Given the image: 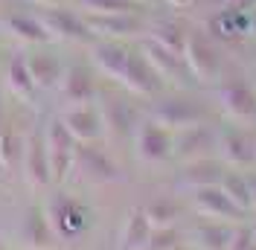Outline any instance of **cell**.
I'll return each instance as SVG.
<instances>
[{"mask_svg": "<svg viewBox=\"0 0 256 250\" xmlns=\"http://www.w3.org/2000/svg\"><path fill=\"white\" fill-rule=\"evenodd\" d=\"M44 212H47L56 238H79L90 227V212L79 201H73L70 195H64V192H56L50 198Z\"/></svg>", "mask_w": 256, "mask_h": 250, "instance_id": "6da1fadb", "label": "cell"}, {"mask_svg": "<svg viewBox=\"0 0 256 250\" xmlns=\"http://www.w3.org/2000/svg\"><path fill=\"white\" fill-rule=\"evenodd\" d=\"M152 120L160 122L163 128H192L207 120V108L195 99H184V96H163L152 105Z\"/></svg>", "mask_w": 256, "mask_h": 250, "instance_id": "7a4b0ae2", "label": "cell"}, {"mask_svg": "<svg viewBox=\"0 0 256 250\" xmlns=\"http://www.w3.org/2000/svg\"><path fill=\"white\" fill-rule=\"evenodd\" d=\"M41 24L47 26V32L52 38H62V41H73V44H94L96 35L90 32L84 15L73 12V9H64V6H44L41 12Z\"/></svg>", "mask_w": 256, "mask_h": 250, "instance_id": "3957f363", "label": "cell"}, {"mask_svg": "<svg viewBox=\"0 0 256 250\" xmlns=\"http://www.w3.org/2000/svg\"><path fill=\"white\" fill-rule=\"evenodd\" d=\"M184 58H186L190 73L195 78H201V82H210V78H216L222 73V56H218V50L212 44V38L201 30H190Z\"/></svg>", "mask_w": 256, "mask_h": 250, "instance_id": "277c9868", "label": "cell"}, {"mask_svg": "<svg viewBox=\"0 0 256 250\" xmlns=\"http://www.w3.org/2000/svg\"><path fill=\"white\" fill-rule=\"evenodd\" d=\"M47 154H50V169H52V184H62L64 178L73 169V160H76V146L79 142L73 140V134L64 128L62 120H52L47 125Z\"/></svg>", "mask_w": 256, "mask_h": 250, "instance_id": "5b68a950", "label": "cell"}, {"mask_svg": "<svg viewBox=\"0 0 256 250\" xmlns=\"http://www.w3.org/2000/svg\"><path fill=\"white\" fill-rule=\"evenodd\" d=\"M73 166L82 172L84 180L90 184H114L120 180V166L111 160L105 148H99L96 142H79L76 146V160Z\"/></svg>", "mask_w": 256, "mask_h": 250, "instance_id": "8992f818", "label": "cell"}, {"mask_svg": "<svg viewBox=\"0 0 256 250\" xmlns=\"http://www.w3.org/2000/svg\"><path fill=\"white\" fill-rule=\"evenodd\" d=\"M137 154L143 163H163L166 157L175 154V140L169 134V128L154 122L152 116L146 122L137 125Z\"/></svg>", "mask_w": 256, "mask_h": 250, "instance_id": "52a82bcc", "label": "cell"}, {"mask_svg": "<svg viewBox=\"0 0 256 250\" xmlns=\"http://www.w3.org/2000/svg\"><path fill=\"white\" fill-rule=\"evenodd\" d=\"M218 102L239 122L256 120V90L244 78H227V82H222L218 84Z\"/></svg>", "mask_w": 256, "mask_h": 250, "instance_id": "ba28073f", "label": "cell"}, {"mask_svg": "<svg viewBox=\"0 0 256 250\" xmlns=\"http://www.w3.org/2000/svg\"><path fill=\"white\" fill-rule=\"evenodd\" d=\"M24 178L32 189H44L52 184V169H50V154H47V140L44 134L32 131L24 142Z\"/></svg>", "mask_w": 256, "mask_h": 250, "instance_id": "9c48e42d", "label": "cell"}, {"mask_svg": "<svg viewBox=\"0 0 256 250\" xmlns=\"http://www.w3.org/2000/svg\"><path fill=\"white\" fill-rule=\"evenodd\" d=\"M58 120H62L64 128L73 134L76 142H99L102 134H105L102 110H96L94 105H70Z\"/></svg>", "mask_w": 256, "mask_h": 250, "instance_id": "30bf717a", "label": "cell"}, {"mask_svg": "<svg viewBox=\"0 0 256 250\" xmlns=\"http://www.w3.org/2000/svg\"><path fill=\"white\" fill-rule=\"evenodd\" d=\"M122 84L137 96H158L163 90V76L152 67V62L146 58L143 52H131L128 64H126Z\"/></svg>", "mask_w": 256, "mask_h": 250, "instance_id": "8fae6325", "label": "cell"}, {"mask_svg": "<svg viewBox=\"0 0 256 250\" xmlns=\"http://www.w3.org/2000/svg\"><path fill=\"white\" fill-rule=\"evenodd\" d=\"M58 88H62V99H64L67 108L70 105H90L96 99V78L84 64L67 67Z\"/></svg>", "mask_w": 256, "mask_h": 250, "instance_id": "7c38bea8", "label": "cell"}, {"mask_svg": "<svg viewBox=\"0 0 256 250\" xmlns=\"http://www.w3.org/2000/svg\"><path fill=\"white\" fill-rule=\"evenodd\" d=\"M84 20L94 35L99 38H126V35H137V32L146 30L143 18H137L134 12H126V15H96V12H84Z\"/></svg>", "mask_w": 256, "mask_h": 250, "instance_id": "4fadbf2b", "label": "cell"}, {"mask_svg": "<svg viewBox=\"0 0 256 250\" xmlns=\"http://www.w3.org/2000/svg\"><path fill=\"white\" fill-rule=\"evenodd\" d=\"M212 148H218V137L212 134V128L207 125H192L184 128L175 140V154L180 160H204L212 154Z\"/></svg>", "mask_w": 256, "mask_h": 250, "instance_id": "5bb4252c", "label": "cell"}, {"mask_svg": "<svg viewBox=\"0 0 256 250\" xmlns=\"http://www.w3.org/2000/svg\"><path fill=\"white\" fill-rule=\"evenodd\" d=\"M143 52L146 58L152 62V67L158 70L163 78H172V82H190V67H186V58L184 56H178L172 50L160 47L158 41H152V38H146L143 41Z\"/></svg>", "mask_w": 256, "mask_h": 250, "instance_id": "9a60e30c", "label": "cell"}, {"mask_svg": "<svg viewBox=\"0 0 256 250\" xmlns=\"http://www.w3.org/2000/svg\"><path fill=\"white\" fill-rule=\"evenodd\" d=\"M218 152H222V157L227 163H233L239 169L256 163V142L242 128H224L218 134Z\"/></svg>", "mask_w": 256, "mask_h": 250, "instance_id": "2e32d148", "label": "cell"}, {"mask_svg": "<svg viewBox=\"0 0 256 250\" xmlns=\"http://www.w3.org/2000/svg\"><path fill=\"white\" fill-rule=\"evenodd\" d=\"M20 242L26 250H52L56 248V233L50 227V218L41 206H30L26 218L20 224Z\"/></svg>", "mask_w": 256, "mask_h": 250, "instance_id": "e0dca14e", "label": "cell"}, {"mask_svg": "<svg viewBox=\"0 0 256 250\" xmlns=\"http://www.w3.org/2000/svg\"><path fill=\"white\" fill-rule=\"evenodd\" d=\"M192 206L207 216V218H239L242 212L236 210V204L227 198V192L222 186H201L192 189Z\"/></svg>", "mask_w": 256, "mask_h": 250, "instance_id": "ac0fdd59", "label": "cell"}, {"mask_svg": "<svg viewBox=\"0 0 256 250\" xmlns=\"http://www.w3.org/2000/svg\"><path fill=\"white\" fill-rule=\"evenodd\" d=\"M90 52H94V64L102 70V73H105V76H111V78H116V82H122L131 50L122 47L120 41L102 38V41H94V44H90Z\"/></svg>", "mask_w": 256, "mask_h": 250, "instance_id": "d6986e66", "label": "cell"}, {"mask_svg": "<svg viewBox=\"0 0 256 250\" xmlns=\"http://www.w3.org/2000/svg\"><path fill=\"white\" fill-rule=\"evenodd\" d=\"M30 58V73H32V82H35V88L38 90H52V88H58L64 78V64L58 56H52V52H32L26 56Z\"/></svg>", "mask_w": 256, "mask_h": 250, "instance_id": "ffe728a7", "label": "cell"}, {"mask_svg": "<svg viewBox=\"0 0 256 250\" xmlns=\"http://www.w3.org/2000/svg\"><path fill=\"white\" fill-rule=\"evenodd\" d=\"M6 84H9V90L18 96V99H24V102H30L32 96L38 94V88H35V82H32V73H30V58H26V52H15L9 64H6Z\"/></svg>", "mask_w": 256, "mask_h": 250, "instance_id": "44dd1931", "label": "cell"}, {"mask_svg": "<svg viewBox=\"0 0 256 250\" xmlns=\"http://www.w3.org/2000/svg\"><path fill=\"white\" fill-rule=\"evenodd\" d=\"M6 30L12 32L18 41H24V44H50V41H52V35H50L47 26L41 24V18L26 15V12L6 18Z\"/></svg>", "mask_w": 256, "mask_h": 250, "instance_id": "7402d4cb", "label": "cell"}, {"mask_svg": "<svg viewBox=\"0 0 256 250\" xmlns=\"http://www.w3.org/2000/svg\"><path fill=\"white\" fill-rule=\"evenodd\" d=\"M222 166L218 163H212L210 157L204 160H192L190 166H184V172H180V184L190 189H201V186H222Z\"/></svg>", "mask_w": 256, "mask_h": 250, "instance_id": "603a6c76", "label": "cell"}, {"mask_svg": "<svg viewBox=\"0 0 256 250\" xmlns=\"http://www.w3.org/2000/svg\"><path fill=\"white\" fill-rule=\"evenodd\" d=\"M148 38L158 41L160 47H166V50H172V52H178V56H184L190 30H186L184 24H178V20H158V24L148 30Z\"/></svg>", "mask_w": 256, "mask_h": 250, "instance_id": "cb8c5ba5", "label": "cell"}, {"mask_svg": "<svg viewBox=\"0 0 256 250\" xmlns=\"http://www.w3.org/2000/svg\"><path fill=\"white\" fill-rule=\"evenodd\" d=\"M152 221L143 210H134L126 221V230H122V250H146L148 244V236H152Z\"/></svg>", "mask_w": 256, "mask_h": 250, "instance_id": "d4e9b609", "label": "cell"}, {"mask_svg": "<svg viewBox=\"0 0 256 250\" xmlns=\"http://www.w3.org/2000/svg\"><path fill=\"white\" fill-rule=\"evenodd\" d=\"M102 120H105V125H111V131H116L120 137L134 131V108L122 99H108L105 110H102Z\"/></svg>", "mask_w": 256, "mask_h": 250, "instance_id": "484cf974", "label": "cell"}, {"mask_svg": "<svg viewBox=\"0 0 256 250\" xmlns=\"http://www.w3.org/2000/svg\"><path fill=\"white\" fill-rule=\"evenodd\" d=\"M222 189L227 192V198L236 204V210H239L242 216L254 210V195H250V184H248V178H244V174H233V172L227 174V172H224Z\"/></svg>", "mask_w": 256, "mask_h": 250, "instance_id": "4316f807", "label": "cell"}, {"mask_svg": "<svg viewBox=\"0 0 256 250\" xmlns=\"http://www.w3.org/2000/svg\"><path fill=\"white\" fill-rule=\"evenodd\" d=\"M210 30L216 38H224V41H236L239 35L248 32V15H236L230 9H224L210 20Z\"/></svg>", "mask_w": 256, "mask_h": 250, "instance_id": "83f0119b", "label": "cell"}, {"mask_svg": "<svg viewBox=\"0 0 256 250\" xmlns=\"http://www.w3.org/2000/svg\"><path fill=\"white\" fill-rule=\"evenodd\" d=\"M192 236H195L201 250H227L230 238H233V233L227 227H222V224H198Z\"/></svg>", "mask_w": 256, "mask_h": 250, "instance_id": "f1b7e54d", "label": "cell"}, {"mask_svg": "<svg viewBox=\"0 0 256 250\" xmlns=\"http://www.w3.org/2000/svg\"><path fill=\"white\" fill-rule=\"evenodd\" d=\"M143 212L148 216L152 227H172V224L180 218V204H178L175 198H158V201L148 204Z\"/></svg>", "mask_w": 256, "mask_h": 250, "instance_id": "f546056e", "label": "cell"}, {"mask_svg": "<svg viewBox=\"0 0 256 250\" xmlns=\"http://www.w3.org/2000/svg\"><path fill=\"white\" fill-rule=\"evenodd\" d=\"M84 12H96V15H126L134 12L137 15V0H79Z\"/></svg>", "mask_w": 256, "mask_h": 250, "instance_id": "4dcf8cb0", "label": "cell"}, {"mask_svg": "<svg viewBox=\"0 0 256 250\" xmlns=\"http://www.w3.org/2000/svg\"><path fill=\"white\" fill-rule=\"evenodd\" d=\"M178 230L175 227H154L152 236H148V244L146 250H175L178 248Z\"/></svg>", "mask_w": 256, "mask_h": 250, "instance_id": "1f68e13d", "label": "cell"}, {"mask_svg": "<svg viewBox=\"0 0 256 250\" xmlns=\"http://www.w3.org/2000/svg\"><path fill=\"white\" fill-rule=\"evenodd\" d=\"M15 160H18V140L12 131H6L3 140H0V163H3V169H12Z\"/></svg>", "mask_w": 256, "mask_h": 250, "instance_id": "d6a6232c", "label": "cell"}, {"mask_svg": "<svg viewBox=\"0 0 256 250\" xmlns=\"http://www.w3.org/2000/svg\"><path fill=\"white\" fill-rule=\"evenodd\" d=\"M230 250H256L254 233L250 230H236V236L230 238Z\"/></svg>", "mask_w": 256, "mask_h": 250, "instance_id": "836d02e7", "label": "cell"}, {"mask_svg": "<svg viewBox=\"0 0 256 250\" xmlns=\"http://www.w3.org/2000/svg\"><path fill=\"white\" fill-rule=\"evenodd\" d=\"M227 9L236 12V15H250V12L256 9V0H230Z\"/></svg>", "mask_w": 256, "mask_h": 250, "instance_id": "e575fe53", "label": "cell"}, {"mask_svg": "<svg viewBox=\"0 0 256 250\" xmlns=\"http://www.w3.org/2000/svg\"><path fill=\"white\" fill-rule=\"evenodd\" d=\"M248 30H250V32L256 35V9L250 12V15H248Z\"/></svg>", "mask_w": 256, "mask_h": 250, "instance_id": "d590c367", "label": "cell"}, {"mask_svg": "<svg viewBox=\"0 0 256 250\" xmlns=\"http://www.w3.org/2000/svg\"><path fill=\"white\" fill-rule=\"evenodd\" d=\"M248 184H250V195H254V210H256V174H254V178H248Z\"/></svg>", "mask_w": 256, "mask_h": 250, "instance_id": "8d00e7d4", "label": "cell"}, {"mask_svg": "<svg viewBox=\"0 0 256 250\" xmlns=\"http://www.w3.org/2000/svg\"><path fill=\"white\" fill-rule=\"evenodd\" d=\"M35 3H41V6H58V3H64V0H35Z\"/></svg>", "mask_w": 256, "mask_h": 250, "instance_id": "74e56055", "label": "cell"}, {"mask_svg": "<svg viewBox=\"0 0 256 250\" xmlns=\"http://www.w3.org/2000/svg\"><path fill=\"white\" fill-rule=\"evenodd\" d=\"M207 3H210V0H207ZM212 3H216V6H227L230 0H212Z\"/></svg>", "mask_w": 256, "mask_h": 250, "instance_id": "f35d334b", "label": "cell"}, {"mask_svg": "<svg viewBox=\"0 0 256 250\" xmlns=\"http://www.w3.org/2000/svg\"><path fill=\"white\" fill-rule=\"evenodd\" d=\"M169 3H172V6H184V3H186V0H169Z\"/></svg>", "mask_w": 256, "mask_h": 250, "instance_id": "ab89813d", "label": "cell"}, {"mask_svg": "<svg viewBox=\"0 0 256 250\" xmlns=\"http://www.w3.org/2000/svg\"><path fill=\"white\" fill-rule=\"evenodd\" d=\"M3 134H6V131H3V128H0V140H3Z\"/></svg>", "mask_w": 256, "mask_h": 250, "instance_id": "60d3db41", "label": "cell"}, {"mask_svg": "<svg viewBox=\"0 0 256 250\" xmlns=\"http://www.w3.org/2000/svg\"><path fill=\"white\" fill-rule=\"evenodd\" d=\"M254 244H256V230H254Z\"/></svg>", "mask_w": 256, "mask_h": 250, "instance_id": "b9f144b4", "label": "cell"}, {"mask_svg": "<svg viewBox=\"0 0 256 250\" xmlns=\"http://www.w3.org/2000/svg\"><path fill=\"white\" fill-rule=\"evenodd\" d=\"M0 172H6V169H3V163H0Z\"/></svg>", "mask_w": 256, "mask_h": 250, "instance_id": "7bdbcfd3", "label": "cell"}, {"mask_svg": "<svg viewBox=\"0 0 256 250\" xmlns=\"http://www.w3.org/2000/svg\"><path fill=\"white\" fill-rule=\"evenodd\" d=\"M0 250H6V248H3V244H0Z\"/></svg>", "mask_w": 256, "mask_h": 250, "instance_id": "ee69618b", "label": "cell"}, {"mask_svg": "<svg viewBox=\"0 0 256 250\" xmlns=\"http://www.w3.org/2000/svg\"><path fill=\"white\" fill-rule=\"evenodd\" d=\"M137 3H140V0H137Z\"/></svg>", "mask_w": 256, "mask_h": 250, "instance_id": "f6af8a7d", "label": "cell"}]
</instances>
